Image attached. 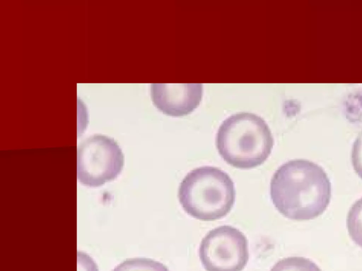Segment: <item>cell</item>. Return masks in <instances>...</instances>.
<instances>
[{
  "instance_id": "cell-1",
  "label": "cell",
  "mask_w": 362,
  "mask_h": 271,
  "mask_svg": "<svg viewBox=\"0 0 362 271\" xmlns=\"http://www.w3.org/2000/svg\"><path fill=\"white\" fill-rule=\"evenodd\" d=\"M332 195L329 179L319 164L304 159L289 160L274 172L270 196L276 209L291 220L313 219L322 215Z\"/></svg>"
},
{
  "instance_id": "cell-2",
  "label": "cell",
  "mask_w": 362,
  "mask_h": 271,
  "mask_svg": "<svg viewBox=\"0 0 362 271\" xmlns=\"http://www.w3.org/2000/svg\"><path fill=\"white\" fill-rule=\"evenodd\" d=\"M219 155L230 165L248 169L263 164L269 157L274 138L267 123L248 112L228 117L220 126L216 137Z\"/></svg>"
},
{
  "instance_id": "cell-3",
  "label": "cell",
  "mask_w": 362,
  "mask_h": 271,
  "mask_svg": "<svg viewBox=\"0 0 362 271\" xmlns=\"http://www.w3.org/2000/svg\"><path fill=\"white\" fill-rule=\"evenodd\" d=\"M178 198L184 210L202 221L221 219L230 211L235 200L234 183L219 168L204 166L192 169L181 181Z\"/></svg>"
},
{
  "instance_id": "cell-4",
  "label": "cell",
  "mask_w": 362,
  "mask_h": 271,
  "mask_svg": "<svg viewBox=\"0 0 362 271\" xmlns=\"http://www.w3.org/2000/svg\"><path fill=\"white\" fill-rule=\"evenodd\" d=\"M124 166V155L117 142L103 135H93L77 150V176L83 185L101 186L114 180Z\"/></svg>"
},
{
  "instance_id": "cell-5",
  "label": "cell",
  "mask_w": 362,
  "mask_h": 271,
  "mask_svg": "<svg viewBox=\"0 0 362 271\" xmlns=\"http://www.w3.org/2000/svg\"><path fill=\"white\" fill-rule=\"evenodd\" d=\"M199 255L206 271H242L249 260L248 241L239 229L220 226L202 239Z\"/></svg>"
},
{
  "instance_id": "cell-6",
  "label": "cell",
  "mask_w": 362,
  "mask_h": 271,
  "mask_svg": "<svg viewBox=\"0 0 362 271\" xmlns=\"http://www.w3.org/2000/svg\"><path fill=\"white\" fill-rule=\"evenodd\" d=\"M203 85L199 83H153L151 96L153 104L163 114L180 116L191 113L202 100Z\"/></svg>"
},
{
  "instance_id": "cell-7",
  "label": "cell",
  "mask_w": 362,
  "mask_h": 271,
  "mask_svg": "<svg viewBox=\"0 0 362 271\" xmlns=\"http://www.w3.org/2000/svg\"><path fill=\"white\" fill-rule=\"evenodd\" d=\"M346 227L352 241L362 248V197L350 207L346 217Z\"/></svg>"
},
{
  "instance_id": "cell-8",
  "label": "cell",
  "mask_w": 362,
  "mask_h": 271,
  "mask_svg": "<svg viewBox=\"0 0 362 271\" xmlns=\"http://www.w3.org/2000/svg\"><path fill=\"white\" fill-rule=\"evenodd\" d=\"M270 271H322V270L308 258L291 256L277 261Z\"/></svg>"
},
{
  "instance_id": "cell-9",
  "label": "cell",
  "mask_w": 362,
  "mask_h": 271,
  "mask_svg": "<svg viewBox=\"0 0 362 271\" xmlns=\"http://www.w3.org/2000/svg\"><path fill=\"white\" fill-rule=\"evenodd\" d=\"M112 271H169V270L158 261L145 258H135L123 261Z\"/></svg>"
},
{
  "instance_id": "cell-10",
  "label": "cell",
  "mask_w": 362,
  "mask_h": 271,
  "mask_svg": "<svg viewBox=\"0 0 362 271\" xmlns=\"http://www.w3.org/2000/svg\"><path fill=\"white\" fill-rule=\"evenodd\" d=\"M351 163L355 172L362 179V132L358 134L353 144Z\"/></svg>"
}]
</instances>
